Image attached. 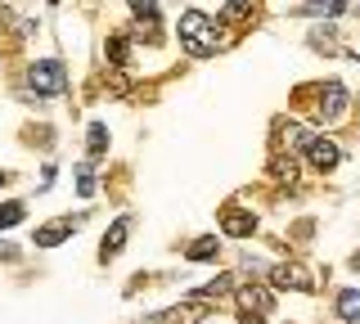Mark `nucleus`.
I'll return each instance as SVG.
<instances>
[{
  "label": "nucleus",
  "instance_id": "f257e3e1",
  "mask_svg": "<svg viewBox=\"0 0 360 324\" xmlns=\"http://www.w3.org/2000/svg\"><path fill=\"white\" fill-rule=\"evenodd\" d=\"M180 46L189 54H198V59L217 50V27H212V18L202 9H185L180 14Z\"/></svg>",
  "mask_w": 360,
  "mask_h": 324
},
{
  "label": "nucleus",
  "instance_id": "f03ea898",
  "mask_svg": "<svg viewBox=\"0 0 360 324\" xmlns=\"http://www.w3.org/2000/svg\"><path fill=\"white\" fill-rule=\"evenodd\" d=\"M27 86L37 95H63L68 91V68L59 59H41V63H32L27 68Z\"/></svg>",
  "mask_w": 360,
  "mask_h": 324
},
{
  "label": "nucleus",
  "instance_id": "7ed1b4c3",
  "mask_svg": "<svg viewBox=\"0 0 360 324\" xmlns=\"http://www.w3.org/2000/svg\"><path fill=\"white\" fill-rule=\"evenodd\" d=\"M270 284H275V288H297V293H315V275L302 261L275 266V271H270Z\"/></svg>",
  "mask_w": 360,
  "mask_h": 324
},
{
  "label": "nucleus",
  "instance_id": "20e7f679",
  "mask_svg": "<svg viewBox=\"0 0 360 324\" xmlns=\"http://www.w3.org/2000/svg\"><path fill=\"white\" fill-rule=\"evenodd\" d=\"M347 108H352V95H347V86H342V82L320 86V117H324V122H342V117H347Z\"/></svg>",
  "mask_w": 360,
  "mask_h": 324
},
{
  "label": "nucleus",
  "instance_id": "39448f33",
  "mask_svg": "<svg viewBox=\"0 0 360 324\" xmlns=\"http://www.w3.org/2000/svg\"><path fill=\"white\" fill-rule=\"evenodd\" d=\"M307 158H311L315 171H333L338 158H342V149H338V144H333L329 136H311V144H307Z\"/></svg>",
  "mask_w": 360,
  "mask_h": 324
},
{
  "label": "nucleus",
  "instance_id": "423d86ee",
  "mask_svg": "<svg viewBox=\"0 0 360 324\" xmlns=\"http://www.w3.org/2000/svg\"><path fill=\"white\" fill-rule=\"evenodd\" d=\"M207 311H212V302H202V297H189V302H180V306L162 311L158 320H167V324H194V320H207Z\"/></svg>",
  "mask_w": 360,
  "mask_h": 324
},
{
  "label": "nucleus",
  "instance_id": "0eeeda50",
  "mask_svg": "<svg viewBox=\"0 0 360 324\" xmlns=\"http://www.w3.org/2000/svg\"><path fill=\"white\" fill-rule=\"evenodd\" d=\"M221 230L230 234V239H248V234L257 230V216H252V212H243V207H225Z\"/></svg>",
  "mask_w": 360,
  "mask_h": 324
},
{
  "label": "nucleus",
  "instance_id": "6e6552de",
  "mask_svg": "<svg viewBox=\"0 0 360 324\" xmlns=\"http://www.w3.org/2000/svg\"><path fill=\"white\" fill-rule=\"evenodd\" d=\"M77 226H82V216H63V221H54V226H41L37 230V248H59Z\"/></svg>",
  "mask_w": 360,
  "mask_h": 324
},
{
  "label": "nucleus",
  "instance_id": "1a4fd4ad",
  "mask_svg": "<svg viewBox=\"0 0 360 324\" xmlns=\"http://www.w3.org/2000/svg\"><path fill=\"white\" fill-rule=\"evenodd\" d=\"M270 302H275V293H270V288H262V284L239 288V306H243V311H252V316H266Z\"/></svg>",
  "mask_w": 360,
  "mask_h": 324
},
{
  "label": "nucleus",
  "instance_id": "9d476101",
  "mask_svg": "<svg viewBox=\"0 0 360 324\" xmlns=\"http://www.w3.org/2000/svg\"><path fill=\"white\" fill-rule=\"evenodd\" d=\"M275 136H279V149H307V144H311V131L302 127V122H292V117L279 122Z\"/></svg>",
  "mask_w": 360,
  "mask_h": 324
},
{
  "label": "nucleus",
  "instance_id": "9b49d317",
  "mask_svg": "<svg viewBox=\"0 0 360 324\" xmlns=\"http://www.w3.org/2000/svg\"><path fill=\"white\" fill-rule=\"evenodd\" d=\"M127 234H131V216H117V221H112V230L104 234V248H99V257L112 261V257L122 252V243H127Z\"/></svg>",
  "mask_w": 360,
  "mask_h": 324
},
{
  "label": "nucleus",
  "instance_id": "f8f14e48",
  "mask_svg": "<svg viewBox=\"0 0 360 324\" xmlns=\"http://www.w3.org/2000/svg\"><path fill=\"white\" fill-rule=\"evenodd\" d=\"M104 59L112 63V68H131V37H122V32H117V37H108L104 41Z\"/></svg>",
  "mask_w": 360,
  "mask_h": 324
},
{
  "label": "nucleus",
  "instance_id": "ddd939ff",
  "mask_svg": "<svg viewBox=\"0 0 360 324\" xmlns=\"http://www.w3.org/2000/svg\"><path fill=\"white\" fill-rule=\"evenodd\" d=\"M217 252H221V243L212 239V234H202V239H194V243L185 248L189 261H217Z\"/></svg>",
  "mask_w": 360,
  "mask_h": 324
},
{
  "label": "nucleus",
  "instance_id": "4468645a",
  "mask_svg": "<svg viewBox=\"0 0 360 324\" xmlns=\"http://www.w3.org/2000/svg\"><path fill=\"white\" fill-rule=\"evenodd\" d=\"M338 320H347V324H360V293H356V288L338 293Z\"/></svg>",
  "mask_w": 360,
  "mask_h": 324
},
{
  "label": "nucleus",
  "instance_id": "2eb2a0df",
  "mask_svg": "<svg viewBox=\"0 0 360 324\" xmlns=\"http://www.w3.org/2000/svg\"><path fill=\"white\" fill-rule=\"evenodd\" d=\"M270 176H275V181H284V185H292V181H297V158L275 153V158H270Z\"/></svg>",
  "mask_w": 360,
  "mask_h": 324
},
{
  "label": "nucleus",
  "instance_id": "dca6fc26",
  "mask_svg": "<svg viewBox=\"0 0 360 324\" xmlns=\"http://www.w3.org/2000/svg\"><path fill=\"white\" fill-rule=\"evenodd\" d=\"M225 293H234V275H217L212 284H202L194 297H202V302H212V297H225Z\"/></svg>",
  "mask_w": 360,
  "mask_h": 324
},
{
  "label": "nucleus",
  "instance_id": "f3484780",
  "mask_svg": "<svg viewBox=\"0 0 360 324\" xmlns=\"http://www.w3.org/2000/svg\"><path fill=\"white\" fill-rule=\"evenodd\" d=\"M86 144H90V153H95V158L108 149V127H104V122H90V131H86Z\"/></svg>",
  "mask_w": 360,
  "mask_h": 324
},
{
  "label": "nucleus",
  "instance_id": "a211bd4d",
  "mask_svg": "<svg viewBox=\"0 0 360 324\" xmlns=\"http://www.w3.org/2000/svg\"><path fill=\"white\" fill-rule=\"evenodd\" d=\"M22 212H27V207H22V203H0V230L18 226V221H22Z\"/></svg>",
  "mask_w": 360,
  "mask_h": 324
},
{
  "label": "nucleus",
  "instance_id": "6ab92c4d",
  "mask_svg": "<svg viewBox=\"0 0 360 324\" xmlns=\"http://www.w3.org/2000/svg\"><path fill=\"white\" fill-rule=\"evenodd\" d=\"M77 189H82L86 198L95 194V171H90V167H82V171H77Z\"/></svg>",
  "mask_w": 360,
  "mask_h": 324
},
{
  "label": "nucleus",
  "instance_id": "aec40b11",
  "mask_svg": "<svg viewBox=\"0 0 360 324\" xmlns=\"http://www.w3.org/2000/svg\"><path fill=\"white\" fill-rule=\"evenodd\" d=\"M221 18H252V5H221Z\"/></svg>",
  "mask_w": 360,
  "mask_h": 324
},
{
  "label": "nucleus",
  "instance_id": "412c9836",
  "mask_svg": "<svg viewBox=\"0 0 360 324\" xmlns=\"http://www.w3.org/2000/svg\"><path fill=\"white\" fill-rule=\"evenodd\" d=\"M239 324H266L262 316H252V311H243V316H239Z\"/></svg>",
  "mask_w": 360,
  "mask_h": 324
},
{
  "label": "nucleus",
  "instance_id": "4be33fe9",
  "mask_svg": "<svg viewBox=\"0 0 360 324\" xmlns=\"http://www.w3.org/2000/svg\"><path fill=\"white\" fill-rule=\"evenodd\" d=\"M352 266H356V271H360V252H356V257H352Z\"/></svg>",
  "mask_w": 360,
  "mask_h": 324
},
{
  "label": "nucleus",
  "instance_id": "5701e85b",
  "mask_svg": "<svg viewBox=\"0 0 360 324\" xmlns=\"http://www.w3.org/2000/svg\"><path fill=\"white\" fill-rule=\"evenodd\" d=\"M5 181H9V171H0V185H5Z\"/></svg>",
  "mask_w": 360,
  "mask_h": 324
}]
</instances>
